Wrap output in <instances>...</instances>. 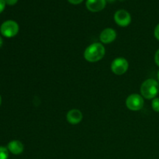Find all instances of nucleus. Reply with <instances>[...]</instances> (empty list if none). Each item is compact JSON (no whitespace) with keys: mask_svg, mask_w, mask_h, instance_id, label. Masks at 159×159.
<instances>
[{"mask_svg":"<svg viewBox=\"0 0 159 159\" xmlns=\"http://www.w3.org/2000/svg\"><path fill=\"white\" fill-rule=\"evenodd\" d=\"M105 53V48L102 43H94L85 49L84 57L89 62H96L104 57Z\"/></svg>","mask_w":159,"mask_h":159,"instance_id":"f257e3e1","label":"nucleus"},{"mask_svg":"<svg viewBox=\"0 0 159 159\" xmlns=\"http://www.w3.org/2000/svg\"><path fill=\"white\" fill-rule=\"evenodd\" d=\"M159 92V83L152 79H147L141 86V93L145 99H155Z\"/></svg>","mask_w":159,"mask_h":159,"instance_id":"f03ea898","label":"nucleus"},{"mask_svg":"<svg viewBox=\"0 0 159 159\" xmlns=\"http://www.w3.org/2000/svg\"><path fill=\"white\" fill-rule=\"evenodd\" d=\"M0 32L4 37L10 38L13 37L18 34L19 25L16 22L13 20H7L5 21L0 27Z\"/></svg>","mask_w":159,"mask_h":159,"instance_id":"7ed1b4c3","label":"nucleus"},{"mask_svg":"<svg viewBox=\"0 0 159 159\" xmlns=\"http://www.w3.org/2000/svg\"><path fill=\"white\" fill-rule=\"evenodd\" d=\"M128 67V61L124 57H117L114 59L111 64L112 71L117 75H124L127 71Z\"/></svg>","mask_w":159,"mask_h":159,"instance_id":"20e7f679","label":"nucleus"},{"mask_svg":"<svg viewBox=\"0 0 159 159\" xmlns=\"http://www.w3.org/2000/svg\"><path fill=\"white\" fill-rule=\"evenodd\" d=\"M126 105L129 110L132 111H138L142 109L144 106V99L138 94H132L127 97Z\"/></svg>","mask_w":159,"mask_h":159,"instance_id":"39448f33","label":"nucleus"},{"mask_svg":"<svg viewBox=\"0 0 159 159\" xmlns=\"http://www.w3.org/2000/svg\"><path fill=\"white\" fill-rule=\"evenodd\" d=\"M115 22L120 26H127L131 22L130 14L125 9H120L115 12Z\"/></svg>","mask_w":159,"mask_h":159,"instance_id":"423d86ee","label":"nucleus"},{"mask_svg":"<svg viewBox=\"0 0 159 159\" xmlns=\"http://www.w3.org/2000/svg\"><path fill=\"white\" fill-rule=\"evenodd\" d=\"M106 0H87L86 7L92 12H99L102 10L106 6Z\"/></svg>","mask_w":159,"mask_h":159,"instance_id":"0eeeda50","label":"nucleus"},{"mask_svg":"<svg viewBox=\"0 0 159 159\" xmlns=\"http://www.w3.org/2000/svg\"><path fill=\"white\" fill-rule=\"evenodd\" d=\"M116 33L112 28H107L100 34V40L103 43H110L116 39Z\"/></svg>","mask_w":159,"mask_h":159,"instance_id":"6e6552de","label":"nucleus"},{"mask_svg":"<svg viewBox=\"0 0 159 159\" xmlns=\"http://www.w3.org/2000/svg\"><path fill=\"white\" fill-rule=\"evenodd\" d=\"M82 113L80 110H76V109H73L68 111L67 113V120L71 124H78L82 121Z\"/></svg>","mask_w":159,"mask_h":159,"instance_id":"1a4fd4ad","label":"nucleus"},{"mask_svg":"<svg viewBox=\"0 0 159 159\" xmlns=\"http://www.w3.org/2000/svg\"><path fill=\"white\" fill-rule=\"evenodd\" d=\"M7 148L13 155H20L23 152V144L20 141L14 140L8 144Z\"/></svg>","mask_w":159,"mask_h":159,"instance_id":"9d476101","label":"nucleus"},{"mask_svg":"<svg viewBox=\"0 0 159 159\" xmlns=\"http://www.w3.org/2000/svg\"><path fill=\"white\" fill-rule=\"evenodd\" d=\"M8 158H9L8 148L0 146V159H8Z\"/></svg>","mask_w":159,"mask_h":159,"instance_id":"9b49d317","label":"nucleus"},{"mask_svg":"<svg viewBox=\"0 0 159 159\" xmlns=\"http://www.w3.org/2000/svg\"><path fill=\"white\" fill-rule=\"evenodd\" d=\"M152 109L157 113H159V98H155L152 100Z\"/></svg>","mask_w":159,"mask_h":159,"instance_id":"f8f14e48","label":"nucleus"},{"mask_svg":"<svg viewBox=\"0 0 159 159\" xmlns=\"http://www.w3.org/2000/svg\"><path fill=\"white\" fill-rule=\"evenodd\" d=\"M154 34H155V37L157 40H159V23L155 27V31H154Z\"/></svg>","mask_w":159,"mask_h":159,"instance_id":"ddd939ff","label":"nucleus"},{"mask_svg":"<svg viewBox=\"0 0 159 159\" xmlns=\"http://www.w3.org/2000/svg\"><path fill=\"white\" fill-rule=\"evenodd\" d=\"M6 1L5 0H0V13L4 10L5 6H6Z\"/></svg>","mask_w":159,"mask_h":159,"instance_id":"4468645a","label":"nucleus"},{"mask_svg":"<svg viewBox=\"0 0 159 159\" xmlns=\"http://www.w3.org/2000/svg\"><path fill=\"white\" fill-rule=\"evenodd\" d=\"M155 61L156 63V65L159 67V49L156 51L155 55Z\"/></svg>","mask_w":159,"mask_h":159,"instance_id":"2eb2a0df","label":"nucleus"},{"mask_svg":"<svg viewBox=\"0 0 159 159\" xmlns=\"http://www.w3.org/2000/svg\"><path fill=\"white\" fill-rule=\"evenodd\" d=\"M5 1H6V4L9 6H13L18 2V0H5Z\"/></svg>","mask_w":159,"mask_h":159,"instance_id":"dca6fc26","label":"nucleus"},{"mask_svg":"<svg viewBox=\"0 0 159 159\" xmlns=\"http://www.w3.org/2000/svg\"><path fill=\"white\" fill-rule=\"evenodd\" d=\"M68 2H69L70 3H71V4H79V3L82 2L83 0H68Z\"/></svg>","mask_w":159,"mask_h":159,"instance_id":"f3484780","label":"nucleus"},{"mask_svg":"<svg viewBox=\"0 0 159 159\" xmlns=\"http://www.w3.org/2000/svg\"><path fill=\"white\" fill-rule=\"evenodd\" d=\"M2 43H3V40H2V37H0V48H1V47H2Z\"/></svg>","mask_w":159,"mask_h":159,"instance_id":"a211bd4d","label":"nucleus"},{"mask_svg":"<svg viewBox=\"0 0 159 159\" xmlns=\"http://www.w3.org/2000/svg\"><path fill=\"white\" fill-rule=\"evenodd\" d=\"M2 103V98H1V96H0V105H1Z\"/></svg>","mask_w":159,"mask_h":159,"instance_id":"6ab92c4d","label":"nucleus"},{"mask_svg":"<svg viewBox=\"0 0 159 159\" xmlns=\"http://www.w3.org/2000/svg\"><path fill=\"white\" fill-rule=\"evenodd\" d=\"M158 82H159V71H158Z\"/></svg>","mask_w":159,"mask_h":159,"instance_id":"aec40b11","label":"nucleus"}]
</instances>
